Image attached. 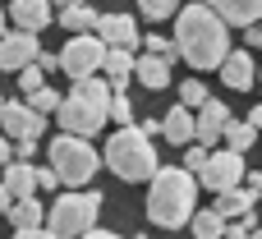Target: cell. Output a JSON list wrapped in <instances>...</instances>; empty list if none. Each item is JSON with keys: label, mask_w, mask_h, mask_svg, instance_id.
<instances>
[{"label": "cell", "mask_w": 262, "mask_h": 239, "mask_svg": "<svg viewBox=\"0 0 262 239\" xmlns=\"http://www.w3.org/2000/svg\"><path fill=\"white\" fill-rule=\"evenodd\" d=\"M249 239H262V226H258V230H253V235H249Z\"/></svg>", "instance_id": "cell-44"}, {"label": "cell", "mask_w": 262, "mask_h": 239, "mask_svg": "<svg viewBox=\"0 0 262 239\" xmlns=\"http://www.w3.org/2000/svg\"><path fill=\"white\" fill-rule=\"evenodd\" d=\"M143 46H147V55H157V60H166V64H175V60H180V51H175V41H166L161 32H152V37H143Z\"/></svg>", "instance_id": "cell-27"}, {"label": "cell", "mask_w": 262, "mask_h": 239, "mask_svg": "<svg viewBox=\"0 0 262 239\" xmlns=\"http://www.w3.org/2000/svg\"><path fill=\"white\" fill-rule=\"evenodd\" d=\"M106 166L120 175V180H129V184H138V180H152L161 166H157V147H152V138H143L138 134V124H129V129H115L111 138H106Z\"/></svg>", "instance_id": "cell-4"}, {"label": "cell", "mask_w": 262, "mask_h": 239, "mask_svg": "<svg viewBox=\"0 0 262 239\" xmlns=\"http://www.w3.org/2000/svg\"><path fill=\"white\" fill-rule=\"evenodd\" d=\"M32 152H37V143H32V138H23V143H14V161H28ZM28 166H32V161H28Z\"/></svg>", "instance_id": "cell-33"}, {"label": "cell", "mask_w": 262, "mask_h": 239, "mask_svg": "<svg viewBox=\"0 0 262 239\" xmlns=\"http://www.w3.org/2000/svg\"><path fill=\"white\" fill-rule=\"evenodd\" d=\"M37 55H41V46H37V37L32 32H5L0 37V69H28V64H37Z\"/></svg>", "instance_id": "cell-11"}, {"label": "cell", "mask_w": 262, "mask_h": 239, "mask_svg": "<svg viewBox=\"0 0 262 239\" xmlns=\"http://www.w3.org/2000/svg\"><path fill=\"white\" fill-rule=\"evenodd\" d=\"M226 124H230V111H226V101H207V106L193 115V143L212 147V143L226 134Z\"/></svg>", "instance_id": "cell-13"}, {"label": "cell", "mask_w": 262, "mask_h": 239, "mask_svg": "<svg viewBox=\"0 0 262 239\" xmlns=\"http://www.w3.org/2000/svg\"><path fill=\"white\" fill-rule=\"evenodd\" d=\"M18 88H23L28 97H32L37 88H46V74H41L37 64H28V69H18Z\"/></svg>", "instance_id": "cell-31"}, {"label": "cell", "mask_w": 262, "mask_h": 239, "mask_svg": "<svg viewBox=\"0 0 262 239\" xmlns=\"http://www.w3.org/2000/svg\"><path fill=\"white\" fill-rule=\"evenodd\" d=\"M189 226H193V235H198V239H226V221H221L212 207H207V212H193Z\"/></svg>", "instance_id": "cell-24"}, {"label": "cell", "mask_w": 262, "mask_h": 239, "mask_svg": "<svg viewBox=\"0 0 262 239\" xmlns=\"http://www.w3.org/2000/svg\"><path fill=\"white\" fill-rule=\"evenodd\" d=\"M207 157H212V147H203V143H189V152H184V170L198 180V170L207 166Z\"/></svg>", "instance_id": "cell-30"}, {"label": "cell", "mask_w": 262, "mask_h": 239, "mask_svg": "<svg viewBox=\"0 0 262 239\" xmlns=\"http://www.w3.org/2000/svg\"><path fill=\"white\" fill-rule=\"evenodd\" d=\"M37 69H41V74H51V69H60V55H51V51H41V55H37Z\"/></svg>", "instance_id": "cell-35"}, {"label": "cell", "mask_w": 262, "mask_h": 239, "mask_svg": "<svg viewBox=\"0 0 262 239\" xmlns=\"http://www.w3.org/2000/svg\"><path fill=\"white\" fill-rule=\"evenodd\" d=\"M138 134H143V138H157V134H161V120H152V115H147V120L138 124Z\"/></svg>", "instance_id": "cell-36"}, {"label": "cell", "mask_w": 262, "mask_h": 239, "mask_svg": "<svg viewBox=\"0 0 262 239\" xmlns=\"http://www.w3.org/2000/svg\"><path fill=\"white\" fill-rule=\"evenodd\" d=\"M101 60H106V46L97 41V32H83V37H69L64 41V51H60V69L69 74V78H97V69H101Z\"/></svg>", "instance_id": "cell-7"}, {"label": "cell", "mask_w": 262, "mask_h": 239, "mask_svg": "<svg viewBox=\"0 0 262 239\" xmlns=\"http://www.w3.org/2000/svg\"><path fill=\"white\" fill-rule=\"evenodd\" d=\"M97 41L106 51H134L138 46V23L129 14H101L97 18Z\"/></svg>", "instance_id": "cell-10"}, {"label": "cell", "mask_w": 262, "mask_h": 239, "mask_svg": "<svg viewBox=\"0 0 262 239\" xmlns=\"http://www.w3.org/2000/svg\"><path fill=\"white\" fill-rule=\"evenodd\" d=\"M253 78H258V64H253V55H249V51H230V55L221 60V83H226V88L249 92V88H253Z\"/></svg>", "instance_id": "cell-16"}, {"label": "cell", "mask_w": 262, "mask_h": 239, "mask_svg": "<svg viewBox=\"0 0 262 239\" xmlns=\"http://www.w3.org/2000/svg\"><path fill=\"white\" fill-rule=\"evenodd\" d=\"M111 120H115L120 129H129V124H134V106H129V97H124V92H111Z\"/></svg>", "instance_id": "cell-29"}, {"label": "cell", "mask_w": 262, "mask_h": 239, "mask_svg": "<svg viewBox=\"0 0 262 239\" xmlns=\"http://www.w3.org/2000/svg\"><path fill=\"white\" fill-rule=\"evenodd\" d=\"M138 9H143V18H175L180 14V0H138Z\"/></svg>", "instance_id": "cell-28"}, {"label": "cell", "mask_w": 262, "mask_h": 239, "mask_svg": "<svg viewBox=\"0 0 262 239\" xmlns=\"http://www.w3.org/2000/svg\"><path fill=\"white\" fill-rule=\"evenodd\" d=\"M147 221L161 226V230H180L193 221L198 212V180L184 170V166H161L152 180H147Z\"/></svg>", "instance_id": "cell-2"}, {"label": "cell", "mask_w": 262, "mask_h": 239, "mask_svg": "<svg viewBox=\"0 0 262 239\" xmlns=\"http://www.w3.org/2000/svg\"><path fill=\"white\" fill-rule=\"evenodd\" d=\"M244 120H249V124H253V129H258V134H262V106H253V111H249Z\"/></svg>", "instance_id": "cell-40"}, {"label": "cell", "mask_w": 262, "mask_h": 239, "mask_svg": "<svg viewBox=\"0 0 262 239\" xmlns=\"http://www.w3.org/2000/svg\"><path fill=\"white\" fill-rule=\"evenodd\" d=\"M253 203H258V198H253L249 189H230V193H216V203H212V212H216V216H221V221L230 226V221H239V216H249V212H253Z\"/></svg>", "instance_id": "cell-18"}, {"label": "cell", "mask_w": 262, "mask_h": 239, "mask_svg": "<svg viewBox=\"0 0 262 239\" xmlns=\"http://www.w3.org/2000/svg\"><path fill=\"white\" fill-rule=\"evenodd\" d=\"M55 18H60V28H64L69 37H83V32H97V18H101V14H97L92 5H74V9H60Z\"/></svg>", "instance_id": "cell-21"}, {"label": "cell", "mask_w": 262, "mask_h": 239, "mask_svg": "<svg viewBox=\"0 0 262 239\" xmlns=\"http://www.w3.org/2000/svg\"><path fill=\"white\" fill-rule=\"evenodd\" d=\"M226 28L235 23V28H253V23H262V0H203Z\"/></svg>", "instance_id": "cell-12"}, {"label": "cell", "mask_w": 262, "mask_h": 239, "mask_svg": "<svg viewBox=\"0 0 262 239\" xmlns=\"http://www.w3.org/2000/svg\"><path fill=\"white\" fill-rule=\"evenodd\" d=\"M212 97H207V83H198V78H184L180 83V106L184 111H203Z\"/></svg>", "instance_id": "cell-25"}, {"label": "cell", "mask_w": 262, "mask_h": 239, "mask_svg": "<svg viewBox=\"0 0 262 239\" xmlns=\"http://www.w3.org/2000/svg\"><path fill=\"white\" fill-rule=\"evenodd\" d=\"M0 221H5V212H0Z\"/></svg>", "instance_id": "cell-48"}, {"label": "cell", "mask_w": 262, "mask_h": 239, "mask_svg": "<svg viewBox=\"0 0 262 239\" xmlns=\"http://www.w3.org/2000/svg\"><path fill=\"white\" fill-rule=\"evenodd\" d=\"M244 46H253V51H262V23H253V28H244Z\"/></svg>", "instance_id": "cell-34"}, {"label": "cell", "mask_w": 262, "mask_h": 239, "mask_svg": "<svg viewBox=\"0 0 262 239\" xmlns=\"http://www.w3.org/2000/svg\"><path fill=\"white\" fill-rule=\"evenodd\" d=\"M221 138H226V152H239V157H244V152H249V147L258 143V129H253L249 120H230Z\"/></svg>", "instance_id": "cell-23"}, {"label": "cell", "mask_w": 262, "mask_h": 239, "mask_svg": "<svg viewBox=\"0 0 262 239\" xmlns=\"http://www.w3.org/2000/svg\"><path fill=\"white\" fill-rule=\"evenodd\" d=\"M244 189H249V193L258 198V193H262V170H253V175H244Z\"/></svg>", "instance_id": "cell-37"}, {"label": "cell", "mask_w": 262, "mask_h": 239, "mask_svg": "<svg viewBox=\"0 0 262 239\" xmlns=\"http://www.w3.org/2000/svg\"><path fill=\"white\" fill-rule=\"evenodd\" d=\"M74 5H88V0H51V9H74Z\"/></svg>", "instance_id": "cell-42"}, {"label": "cell", "mask_w": 262, "mask_h": 239, "mask_svg": "<svg viewBox=\"0 0 262 239\" xmlns=\"http://www.w3.org/2000/svg\"><path fill=\"white\" fill-rule=\"evenodd\" d=\"M97 212H101V193H60L46 230L55 239H83L88 230H97Z\"/></svg>", "instance_id": "cell-6"}, {"label": "cell", "mask_w": 262, "mask_h": 239, "mask_svg": "<svg viewBox=\"0 0 262 239\" xmlns=\"http://www.w3.org/2000/svg\"><path fill=\"white\" fill-rule=\"evenodd\" d=\"M198 184H203L207 193H230V189H239V184H244V157H239V152H212L207 166L198 170Z\"/></svg>", "instance_id": "cell-8"}, {"label": "cell", "mask_w": 262, "mask_h": 239, "mask_svg": "<svg viewBox=\"0 0 262 239\" xmlns=\"http://www.w3.org/2000/svg\"><path fill=\"white\" fill-rule=\"evenodd\" d=\"M46 157H51V170H55L60 184H88L97 175V166H101V152L88 138H74V134H60L46 147Z\"/></svg>", "instance_id": "cell-5"}, {"label": "cell", "mask_w": 262, "mask_h": 239, "mask_svg": "<svg viewBox=\"0 0 262 239\" xmlns=\"http://www.w3.org/2000/svg\"><path fill=\"white\" fill-rule=\"evenodd\" d=\"M41 216H46V212H41V203H37V198H23V203H14V207L5 212V221H9L14 230H37V226H41Z\"/></svg>", "instance_id": "cell-22"}, {"label": "cell", "mask_w": 262, "mask_h": 239, "mask_svg": "<svg viewBox=\"0 0 262 239\" xmlns=\"http://www.w3.org/2000/svg\"><path fill=\"white\" fill-rule=\"evenodd\" d=\"M14 239H55V235H51V230H41V226H37V230H14Z\"/></svg>", "instance_id": "cell-38"}, {"label": "cell", "mask_w": 262, "mask_h": 239, "mask_svg": "<svg viewBox=\"0 0 262 239\" xmlns=\"http://www.w3.org/2000/svg\"><path fill=\"white\" fill-rule=\"evenodd\" d=\"M28 111H32V115H41V120H46V115H55V111H60V92H55L51 83H46V88H37V92H32V101H28Z\"/></svg>", "instance_id": "cell-26"}, {"label": "cell", "mask_w": 262, "mask_h": 239, "mask_svg": "<svg viewBox=\"0 0 262 239\" xmlns=\"http://www.w3.org/2000/svg\"><path fill=\"white\" fill-rule=\"evenodd\" d=\"M134 239H147V235H134Z\"/></svg>", "instance_id": "cell-47"}, {"label": "cell", "mask_w": 262, "mask_h": 239, "mask_svg": "<svg viewBox=\"0 0 262 239\" xmlns=\"http://www.w3.org/2000/svg\"><path fill=\"white\" fill-rule=\"evenodd\" d=\"M161 134H166L175 147H189V143H193V111H184V106H170V111L161 115Z\"/></svg>", "instance_id": "cell-17"}, {"label": "cell", "mask_w": 262, "mask_h": 239, "mask_svg": "<svg viewBox=\"0 0 262 239\" xmlns=\"http://www.w3.org/2000/svg\"><path fill=\"white\" fill-rule=\"evenodd\" d=\"M134 78H138L143 88L161 92V88H170V64L157 60V55H138V60H134Z\"/></svg>", "instance_id": "cell-20"}, {"label": "cell", "mask_w": 262, "mask_h": 239, "mask_svg": "<svg viewBox=\"0 0 262 239\" xmlns=\"http://www.w3.org/2000/svg\"><path fill=\"white\" fill-rule=\"evenodd\" d=\"M83 239H120V235H115V230H88Z\"/></svg>", "instance_id": "cell-41"}, {"label": "cell", "mask_w": 262, "mask_h": 239, "mask_svg": "<svg viewBox=\"0 0 262 239\" xmlns=\"http://www.w3.org/2000/svg\"><path fill=\"white\" fill-rule=\"evenodd\" d=\"M175 51L193 69H221V60L230 55V28L203 0L180 5V14H175Z\"/></svg>", "instance_id": "cell-1"}, {"label": "cell", "mask_w": 262, "mask_h": 239, "mask_svg": "<svg viewBox=\"0 0 262 239\" xmlns=\"http://www.w3.org/2000/svg\"><path fill=\"white\" fill-rule=\"evenodd\" d=\"M37 189H41V193L60 189V180H55V170H51V166H46V170H37Z\"/></svg>", "instance_id": "cell-32"}, {"label": "cell", "mask_w": 262, "mask_h": 239, "mask_svg": "<svg viewBox=\"0 0 262 239\" xmlns=\"http://www.w3.org/2000/svg\"><path fill=\"white\" fill-rule=\"evenodd\" d=\"M0 189L9 203H23V198H37V170L28 161H9L5 175H0Z\"/></svg>", "instance_id": "cell-15"}, {"label": "cell", "mask_w": 262, "mask_h": 239, "mask_svg": "<svg viewBox=\"0 0 262 239\" xmlns=\"http://www.w3.org/2000/svg\"><path fill=\"white\" fill-rule=\"evenodd\" d=\"M60 129L74 134V138H92L106 129L111 120V83L106 78H83L69 88V97H60V111H55Z\"/></svg>", "instance_id": "cell-3"}, {"label": "cell", "mask_w": 262, "mask_h": 239, "mask_svg": "<svg viewBox=\"0 0 262 239\" xmlns=\"http://www.w3.org/2000/svg\"><path fill=\"white\" fill-rule=\"evenodd\" d=\"M101 69H106L111 92H124V88H129V78H134V51H106Z\"/></svg>", "instance_id": "cell-19"}, {"label": "cell", "mask_w": 262, "mask_h": 239, "mask_svg": "<svg viewBox=\"0 0 262 239\" xmlns=\"http://www.w3.org/2000/svg\"><path fill=\"white\" fill-rule=\"evenodd\" d=\"M14 23H18V32H41L51 18H55V9H51V0H9V9H5Z\"/></svg>", "instance_id": "cell-14"}, {"label": "cell", "mask_w": 262, "mask_h": 239, "mask_svg": "<svg viewBox=\"0 0 262 239\" xmlns=\"http://www.w3.org/2000/svg\"><path fill=\"white\" fill-rule=\"evenodd\" d=\"M9 161H14V143H9V138H0V166H9Z\"/></svg>", "instance_id": "cell-39"}, {"label": "cell", "mask_w": 262, "mask_h": 239, "mask_svg": "<svg viewBox=\"0 0 262 239\" xmlns=\"http://www.w3.org/2000/svg\"><path fill=\"white\" fill-rule=\"evenodd\" d=\"M46 134V120L41 115H32L23 101H5V111H0V138H9V143H23V138H41Z\"/></svg>", "instance_id": "cell-9"}, {"label": "cell", "mask_w": 262, "mask_h": 239, "mask_svg": "<svg viewBox=\"0 0 262 239\" xmlns=\"http://www.w3.org/2000/svg\"><path fill=\"white\" fill-rule=\"evenodd\" d=\"M258 88H262V69H258Z\"/></svg>", "instance_id": "cell-45"}, {"label": "cell", "mask_w": 262, "mask_h": 239, "mask_svg": "<svg viewBox=\"0 0 262 239\" xmlns=\"http://www.w3.org/2000/svg\"><path fill=\"white\" fill-rule=\"evenodd\" d=\"M0 37H5V9H0Z\"/></svg>", "instance_id": "cell-43"}, {"label": "cell", "mask_w": 262, "mask_h": 239, "mask_svg": "<svg viewBox=\"0 0 262 239\" xmlns=\"http://www.w3.org/2000/svg\"><path fill=\"white\" fill-rule=\"evenodd\" d=\"M0 111H5V97H0Z\"/></svg>", "instance_id": "cell-46"}]
</instances>
